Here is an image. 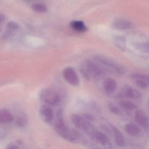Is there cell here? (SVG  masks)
I'll return each instance as SVG.
<instances>
[{
  "instance_id": "1",
  "label": "cell",
  "mask_w": 149,
  "mask_h": 149,
  "mask_svg": "<svg viewBox=\"0 0 149 149\" xmlns=\"http://www.w3.org/2000/svg\"><path fill=\"white\" fill-rule=\"evenodd\" d=\"M94 58L95 62L103 69H105L117 75H123L125 73L123 67L109 57L99 54L95 55Z\"/></svg>"
},
{
  "instance_id": "2",
  "label": "cell",
  "mask_w": 149,
  "mask_h": 149,
  "mask_svg": "<svg viewBox=\"0 0 149 149\" xmlns=\"http://www.w3.org/2000/svg\"><path fill=\"white\" fill-rule=\"evenodd\" d=\"M82 66L87 71L92 79H99L106 75L104 69L94 61L87 59L83 63Z\"/></svg>"
},
{
  "instance_id": "3",
  "label": "cell",
  "mask_w": 149,
  "mask_h": 149,
  "mask_svg": "<svg viewBox=\"0 0 149 149\" xmlns=\"http://www.w3.org/2000/svg\"><path fill=\"white\" fill-rule=\"evenodd\" d=\"M40 98L46 105L55 106L61 101V96L56 89L52 88H45L41 92Z\"/></svg>"
},
{
  "instance_id": "4",
  "label": "cell",
  "mask_w": 149,
  "mask_h": 149,
  "mask_svg": "<svg viewBox=\"0 0 149 149\" xmlns=\"http://www.w3.org/2000/svg\"><path fill=\"white\" fill-rule=\"evenodd\" d=\"M63 76L64 79L72 86H78L80 83L79 77L74 68L67 67L63 71Z\"/></svg>"
},
{
  "instance_id": "5",
  "label": "cell",
  "mask_w": 149,
  "mask_h": 149,
  "mask_svg": "<svg viewBox=\"0 0 149 149\" xmlns=\"http://www.w3.org/2000/svg\"><path fill=\"white\" fill-rule=\"evenodd\" d=\"M117 97L136 100L141 97V94L137 89L130 86H126L117 95Z\"/></svg>"
},
{
  "instance_id": "6",
  "label": "cell",
  "mask_w": 149,
  "mask_h": 149,
  "mask_svg": "<svg viewBox=\"0 0 149 149\" xmlns=\"http://www.w3.org/2000/svg\"><path fill=\"white\" fill-rule=\"evenodd\" d=\"M135 120L138 125L144 129L149 126V119L146 114L141 110H137L134 116Z\"/></svg>"
},
{
  "instance_id": "7",
  "label": "cell",
  "mask_w": 149,
  "mask_h": 149,
  "mask_svg": "<svg viewBox=\"0 0 149 149\" xmlns=\"http://www.w3.org/2000/svg\"><path fill=\"white\" fill-rule=\"evenodd\" d=\"M117 88V83L116 80L112 78H107L105 79L103 82V88L106 93L108 94L113 93Z\"/></svg>"
},
{
  "instance_id": "8",
  "label": "cell",
  "mask_w": 149,
  "mask_h": 149,
  "mask_svg": "<svg viewBox=\"0 0 149 149\" xmlns=\"http://www.w3.org/2000/svg\"><path fill=\"white\" fill-rule=\"evenodd\" d=\"M40 113L45 121L49 123L52 121L54 113L53 110L50 106L46 104L42 105L40 108Z\"/></svg>"
},
{
  "instance_id": "9",
  "label": "cell",
  "mask_w": 149,
  "mask_h": 149,
  "mask_svg": "<svg viewBox=\"0 0 149 149\" xmlns=\"http://www.w3.org/2000/svg\"><path fill=\"white\" fill-rule=\"evenodd\" d=\"M113 26L120 30H128L134 28V25L131 22L124 19H117L113 21Z\"/></svg>"
},
{
  "instance_id": "10",
  "label": "cell",
  "mask_w": 149,
  "mask_h": 149,
  "mask_svg": "<svg viewBox=\"0 0 149 149\" xmlns=\"http://www.w3.org/2000/svg\"><path fill=\"white\" fill-rule=\"evenodd\" d=\"M96 140L105 148L109 149L112 147V143L108 137L103 133L97 132L94 134Z\"/></svg>"
},
{
  "instance_id": "11",
  "label": "cell",
  "mask_w": 149,
  "mask_h": 149,
  "mask_svg": "<svg viewBox=\"0 0 149 149\" xmlns=\"http://www.w3.org/2000/svg\"><path fill=\"white\" fill-rule=\"evenodd\" d=\"M13 120L14 117L8 110L3 109H0V124L10 123Z\"/></svg>"
},
{
  "instance_id": "12",
  "label": "cell",
  "mask_w": 149,
  "mask_h": 149,
  "mask_svg": "<svg viewBox=\"0 0 149 149\" xmlns=\"http://www.w3.org/2000/svg\"><path fill=\"white\" fill-rule=\"evenodd\" d=\"M112 129L114 134L115 144L120 147H124L125 141L122 133L115 127L113 126Z\"/></svg>"
},
{
  "instance_id": "13",
  "label": "cell",
  "mask_w": 149,
  "mask_h": 149,
  "mask_svg": "<svg viewBox=\"0 0 149 149\" xmlns=\"http://www.w3.org/2000/svg\"><path fill=\"white\" fill-rule=\"evenodd\" d=\"M126 132L132 136H136L141 133V129L139 126L133 123H128L125 127Z\"/></svg>"
},
{
  "instance_id": "14",
  "label": "cell",
  "mask_w": 149,
  "mask_h": 149,
  "mask_svg": "<svg viewBox=\"0 0 149 149\" xmlns=\"http://www.w3.org/2000/svg\"><path fill=\"white\" fill-rule=\"evenodd\" d=\"M71 25L73 29L78 32H86L87 30V27L82 21H72L71 22Z\"/></svg>"
},
{
  "instance_id": "15",
  "label": "cell",
  "mask_w": 149,
  "mask_h": 149,
  "mask_svg": "<svg viewBox=\"0 0 149 149\" xmlns=\"http://www.w3.org/2000/svg\"><path fill=\"white\" fill-rule=\"evenodd\" d=\"M71 120L75 127L78 129L82 128L85 119L83 117L78 114H73L71 116Z\"/></svg>"
},
{
  "instance_id": "16",
  "label": "cell",
  "mask_w": 149,
  "mask_h": 149,
  "mask_svg": "<svg viewBox=\"0 0 149 149\" xmlns=\"http://www.w3.org/2000/svg\"><path fill=\"white\" fill-rule=\"evenodd\" d=\"M28 123V117L25 114L20 113L16 116L15 123L17 127H24Z\"/></svg>"
},
{
  "instance_id": "17",
  "label": "cell",
  "mask_w": 149,
  "mask_h": 149,
  "mask_svg": "<svg viewBox=\"0 0 149 149\" xmlns=\"http://www.w3.org/2000/svg\"><path fill=\"white\" fill-rule=\"evenodd\" d=\"M119 104L122 108L129 111L135 110L137 108L134 103L127 100H122L119 102Z\"/></svg>"
},
{
  "instance_id": "18",
  "label": "cell",
  "mask_w": 149,
  "mask_h": 149,
  "mask_svg": "<svg viewBox=\"0 0 149 149\" xmlns=\"http://www.w3.org/2000/svg\"><path fill=\"white\" fill-rule=\"evenodd\" d=\"M138 51L143 53H148L149 44L147 42H135L133 45Z\"/></svg>"
},
{
  "instance_id": "19",
  "label": "cell",
  "mask_w": 149,
  "mask_h": 149,
  "mask_svg": "<svg viewBox=\"0 0 149 149\" xmlns=\"http://www.w3.org/2000/svg\"><path fill=\"white\" fill-rule=\"evenodd\" d=\"M114 42L116 47L121 50H126L127 49V40L125 38L122 36L117 37L115 39Z\"/></svg>"
},
{
  "instance_id": "20",
  "label": "cell",
  "mask_w": 149,
  "mask_h": 149,
  "mask_svg": "<svg viewBox=\"0 0 149 149\" xmlns=\"http://www.w3.org/2000/svg\"><path fill=\"white\" fill-rule=\"evenodd\" d=\"M108 108L110 112L114 114L119 115L122 113V110L119 107L114 104L113 102H109L108 103Z\"/></svg>"
},
{
  "instance_id": "21",
  "label": "cell",
  "mask_w": 149,
  "mask_h": 149,
  "mask_svg": "<svg viewBox=\"0 0 149 149\" xmlns=\"http://www.w3.org/2000/svg\"><path fill=\"white\" fill-rule=\"evenodd\" d=\"M131 78L134 80H144L149 81V76L148 74L141 73H134L131 74Z\"/></svg>"
},
{
  "instance_id": "22",
  "label": "cell",
  "mask_w": 149,
  "mask_h": 149,
  "mask_svg": "<svg viewBox=\"0 0 149 149\" xmlns=\"http://www.w3.org/2000/svg\"><path fill=\"white\" fill-rule=\"evenodd\" d=\"M31 7L35 11L39 13L45 12L47 10L46 7L45 5L40 3H34L31 6Z\"/></svg>"
},
{
  "instance_id": "23",
  "label": "cell",
  "mask_w": 149,
  "mask_h": 149,
  "mask_svg": "<svg viewBox=\"0 0 149 149\" xmlns=\"http://www.w3.org/2000/svg\"><path fill=\"white\" fill-rule=\"evenodd\" d=\"M135 82L136 86L142 89H147L149 87V81L144 80H135Z\"/></svg>"
},
{
  "instance_id": "24",
  "label": "cell",
  "mask_w": 149,
  "mask_h": 149,
  "mask_svg": "<svg viewBox=\"0 0 149 149\" xmlns=\"http://www.w3.org/2000/svg\"><path fill=\"white\" fill-rule=\"evenodd\" d=\"M7 27L10 30L15 31L18 29L19 28V25L14 22H10L7 24Z\"/></svg>"
},
{
  "instance_id": "25",
  "label": "cell",
  "mask_w": 149,
  "mask_h": 149,
  "mask_svg": "<svg viewBox=\"0 0 149 149\" xmlns=\"http://www.w3.org/2000/svg\"><path fill=\"white\" fill-rule=\"evenodd\" d=\"M82 117L86 120L88 121H93L94 120V116H92V115L89 114H85Z\"/></svg>"
},
{
  "instance_id": "26",
  "label": "cell",
  "mask_w": 149,
  "mask_h": 149,
  "mask_svg": "<svg viewBox=\"0 0 149 149\" xmlns=\"http://www.w3.org/2000/svg\"><path fill=\"white\" fill-rule=\"evenodd\" d=\"M7 135V133L5 130L3 128L0 127V140H3L5 138Z\"/></svg>"
},
{
  "instance_id": "27",
  "label": "cell",
  "mask_w": 149,
  "mask_h": 149,
  "mask_svg": "<svg viewBox=\"0 0 149 149\" xmlns=\"http://www.w3.org/2000/svg\"><path fill=\"white\" fill-rule=\"evenodd\" d=\"M7 149H20L16 146V145H14V144H10L7 147Z\"/></svg>"
},
{
  "instance_id": "28",
  "label": "cell",
  "mask_w": 149,
  "mask_h": 149,
  "mask_svg": "<svg viewBox=\"0 0 149 149\" xmlns=\"http://www.w3.org/2000/svg\"><path fill=\"white\" fill-rule=\"evenodd\" d=\"M5 16L2 13H0V24L2 23L5 20Z\"/></svg>"
},
{
  "instance_id": "29",
  "label": "cell",
  "mask_w": 149,
  "mask_h": 149,
  "mask_svg": "<svg viewBox=\"0 0 149 149\" xmlns=\"http://www.w3.org/2000/svg\"><path fill=\"white\" fill-rule=\"evenodd\" d=\"M92 149H101L100 148H97V147H95V148H93Z\"/></svg>"
}]
</instances>
